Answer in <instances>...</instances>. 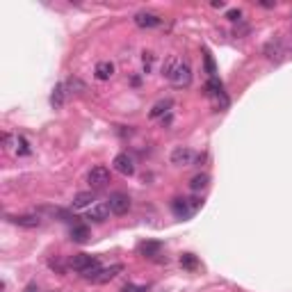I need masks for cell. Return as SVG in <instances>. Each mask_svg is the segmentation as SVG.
I'll use <instances>...</instances> for the list:
<instances>
[{
	"label": "cell",
	"mask_w": 292,
	"mask_h": 292,
	"mask_svg": "<svg viewBox=\"0 0 292 292\" xmlns=\"http://www.w3.org/2000/svg\"><path fill=\"white\" fill-rule=\"evenodd\" d=\"M162 18L158 16V14L153 12H137L135 14V25L137 28H155V25H160Z\"/></svg>",
	"instance_id": "8"
},
{
	"label": "cell",
	"mask_w": 292,
	"mask_h": 292,
	"mask_svg": "<svg viewBox=\"0 0 292 292\" xmlns=\"http://www.w3.org/2000/svg\"><path fill=\"white\" fill-rule=\"evenodd\" d=\"M87 183H89L94 189H101V187H105L107 183H110V169L103 167V165H99V167H94L89 171V176H87Z\"/></svg>",
	"instance_id": "1"
},
{
	"label": "cell",
	"mask_w": 292,
	"mask_h": 292,
	"mask_svg": "<svg viewBox=\"0 0 292 292\" xmlns=\"http://www.w3.org/2000/svg\"><path fill=\"white\" fill-rule=\"evenodd\" d=\"M9 222L16 224V226H23V228L42 226V217H39V215H16V217H9Z\"/></svg>",
	"instance_id": "9"
},
{
	"label": "cell",
	"mask_w": 292,
	"mask_h": 292,
	"mask_svg": "<svg viewBox=\"0 0 292 292\" xmlns=\"http://www.w3.org/2000/svg\"><path fill=\"white\" fill-rule=\"evenodd\" d=\"M94 73H96V78L99 80H110L112 75H114V64L112 62H99L96 64V69H94Z\"/></svg>",
	"instance_id": "12"
},
{
	"label": "cell",
	"mask_w": 292,
	"mask_h": 292,
	"mask_svg": "<svg viewBox=\"0 0 292 292\" xmlns=\"http://www.w3.org/2000/svg\"><path fill=\"white\" fill-rule=\"evenodd\" d=\"M110 203H94L89 210H87V219H91V222H96V224H101V222H105L107 217H110Z\"/></svg>",
	"instance_id": "7"
},
{
	"label": "cell",
	"mask_w": 292,
	"mask_h": 292,
	"mask_svg": "<svg viewBox=\"0 0 292 292\" xmlns=\"http://www.w3.org/2000/svg\"><path fill=\"white\" fill-rule=\"evenodd\" d=\"M197 160V153L187 146H176L171 151V165H178V167H187Z\"/></svg>",
	"instance_id": "2"
},
{
	"label": "cell",
	"mask_w": 292,
	"mask_h": 292,
	"mask_svg": "<svg viewBox=\"0 0 292 292\" xmlns=\"http://www.w3.org/2000/svg\"><path fill=\"white\" fill-rule=\"evenodd\" d=\"M173 83V87H187L192 83V69H189L187 62H181V66L176 69V73L169 78Z\"/></svg>",
	"instance_id": "6"
},
{
	"label": "cell",
	"mask_w": 292,
	"mask_h": 292,
	"mask_svg": "<svg viewBox=\"0 0 292 292\" xmlns=\"http://www.w3.org/2000/svg\"><path fill=\"white\" fill-rule=\"evenodd\" d=\"M206 66H208V73H215V64H212V57L206 53Z\"/></svg>",
	"instance_id": "25"
},
{
	"label": "cell",
	"mask_w": 292,
	"mask_h": 292,
	"mask_svg": "<svg viewBox=\"0 0 292 292\" xmlns=\"http://www.w3.org/2000/svg\"><path fill=\"white\" fill-rule=\"evenodd\" d=\"M169 107H171V101H160V103H155L151 107V119H158V116H162L165 112H169Z\"/></svg>",
	"instance_id": "19"
},
{
	"label": "cell",
	"mask_w": 292,
	"mask_h": 292,
	"mask_svg": "<svg viewBox=\"0 0 292 292\" xmlns=\"http://www.w3.org/2000/svg\"><path fill=\"white\" fill-rule=\"evenodd\" d=\"M94 201V192H78L73 197V208H89Z\"/></svg>",
	"instance_id": "14"
},
{
	"label": "cell",
	"mask_w": 292,
	"mask_h": 292,
	"mask_svg": "<svg viewBox=\"0 0 292 292\" xmlns=\"http://www.w3.org/2000/svg\"><path fill=\"white\" fill-rule=\"evenodd\" d=\"M181 265L187 269H194L197 267V258H194L192 254H185V256H181Z\"/></svg>",
	"instance_id": "22"
},
{
	"label": "cell",
	"mask_w": 292,
	"mask_h": 292,
	"mask_svg": "<svg viewBox=\"0 0 292 292\" xmlns=\"http://www.w3.org/2000/svg\"><path fill=\"white\" fill-rule=\"evenodd\" d=\"M71 240H73V242H87V240H89V228L83 226V224L73 226L71 228Z\"/></svg>",
	"instance_id": "15"
},
{
	"label": "cell",
	"mask_w": 292,
	"mask_h": 292,
	"mask_svg": "<svg viewBox=\"0 0 292 292\" xmlns=\"http://www.w3.org/2000/svg\"><path fill=\"white\" fill-rule=\"evenodd\" d=\"M110 210L114 215H126L130 210V197L124 192H114L110 197Z\"/></svg>",
	"instance_id": "4"
},
{
	"label": "cell",
	"mask_w": 292,
	"mask_h": 292,
	"mask_svg": "<svg viewBox=\"0 0 292 292\" xmlns=\"http://www.w3.org/2000/svg\"><path fill=\"white\" fill-rule=\"evenodd\" d=\"M124 271V265H110V267H103L99 271V276L94 279V283H107V281H112V279H116V276Z\"/></svg>",
	"instance_id": "10"
},
{
	"label": "cell",
	"mask_w": 292,
	"mask_h": 292,
	"mask_svg": "<svg viewBox=\"0 0 292 292\" xmlns=\"http://www.w3.org/2000/svg\"><path fill=\"white\" fill-rule=\"evenodd\" d=\"M240 16H242V12H240V9H230V12L226 14L228 21H240Z\"/></svg>",
	"instance_id": "23"
},
{
	"label": "cell",
	"mask_w": 292,
	"mask_h": 292,
	"mask_svg": "<svg viewBox=\"0 0 292 292\" xmlns=\"http://www.w3.org/2000/svg\"><path fill=\"white\" fill-rule=\"evenodd\" d=\"M112 167H114V171H119L121 176H132V173H135V162H132V158L128 155V153H119V155H114Z\"/></svg>",
	"instance_id": "3"
},
{
	"label": "cell",
	"mask_w": 292,
	"mask_h": 292,
	"mask_svg": "<svg viewBox=\"0 0 292 292\" xmlns=\"http://www.w3.org/2000/svg\"><path fill=\"white\" fill-rule=\"evenodd\" d=\"M160 247H162L160 242H144V244L140 247V251H142L144 256H148V258H153V256H158V251H160Z\"/></svg>",
	"instance_id": "20"
},
{
	"label": "cell",
	"mask_w": 292,
	"mask_h": 292,
	"mask_svg": "<svg viewBox=\"0 0 292 292\" xmlns=\"http://www.w3.org/2000/svg\"><path fill=\"white\" fill-rule=\"evenodd\" d=\"M94 260H96V258H91V256H87V254H75L73 258L69 260V265H71V267H73V269H75V271H78V274H80V271L89 267V265L94 263Z\"/></svg>",
	"instance_id": "11"
},
{
	"label": "cell",
	"mask_w": 292,
	"mask_h": 292,
	"mask_svg": "<svg viewBox=\"0 0 292 292\" xmlns=\"http://www.w3.org/2000/svg\"><path fill=\"white\" fill-rule=\"evenodd\" d=\"M66 87L60 83V85H55V89H53V96H50V103H53L55 107H60V105H64V94H66Z\"/></svg>",
	"instance_id": "18"
},
{
	"label": "cell",
	"mask_w": 292,
	"mask_h": 292,
	"mask_svg": "<svg viewBox=\"0 0 292 292\" xmlns=\"http://www.w3.org/2000/svg\"><path fill=\"white\" fill-rule=\"evenodd\" d=\"M153 62V53H144V66H146V71H148V66H151Z\"/></svg>",
	"instance_id": "26"
},
{
	"label": "cell",
	"mask_w": 292,
	"mask_h": 292,
	"mask_svg": "<svg viewBox=\"0 0 292 292\" xmlns=\"http://www.w3.org/2000/svg\"><path fill=\"white\" fill-rule=\"evenodd\" d=\"M16 153L18 155H30V146L23 137H16Z\"/></svg>",
	"instance_id": "21"
},
{
	"label": "cell",
	"mask_w": 292,
	"mask_h": 292,
	"mask_svg": "<svg viewBox=\"0 0 292 292\" xmlns=\"http://www.w3.org/2000/svg\"><path fill=\"white\" fill-rule=\"evenodd\" d=\"M121 292H146V290L140 288V285H126V288L121 290Z\"/></svg>",
	"instance_id": "24"
},
{
	"label": "cell",
	"mask_w": 292,
	"mask_h": 292,
	"mask_svg": "<svg viewBox=\"0 0 292 292\" xmlns=\"http://www.w3.org/2000/svg\"><path fill=\"white\" fill-rule=\"evenodd\" d=\"M210 183V176L208 173H197V176L192 178V183H189V187L194 189V192H201V189H206Z\"/></svg>",
	"instance_id": "16"
},
{
	"label": "cell",
	"mask_w": 292,
	"mask_h": 292,
	"mask_svg": "<svg viewBox=\"0 0 292 292\" xmlns=\"http://www.w3.org/2000/svg\"><path fill=\"white\" fill-rule=\"evenodd\" d=\"M178 66H181V60H178L176 55H171V57H169L167 62H165V66H162V73H165L167 78H171V75L176 73V69H178Z\"/></svg>",
	"instance_id": "17"
},
{
	"label": "cell",
	"mask_w": 292,
	"mask_h": 292,
	"mask_svg": "<svg viewBox=\"0 0 292 292\" xmlns=\"http://www.w3.org/2000/svg\"><path fill=\"white\" fill-rule=\"evenodd\" d=\"M25 292H39V288H37V285H34V283H30L28 288H25Z\"/></svg>",
	"instance_id": "27"
},
{
	"label": "cell",
	"mask_w": 292,
	"mask_h": 292,
	"mask_svg": "<svg viewBox=\"0 0 292 292\" xmlns=\"http://www.w3.org/2000/svg\"><path fill=\"white\" fill-rule=\"evenodd\" d=\"M197 208H199V201H194V199H176L173 201V212H176V217H183V219L189 217Z\"/></svg>",
	"instance_id": "5"
},
{
	"label": "cell",
	"mask_w": 292,
	"mask_h": 292,
	"mask_svg": "<svg viewBox=\"0 0 292 292\" xmlns=\"http://www.w3.org/2000/svg\"><path fill=\"white\" fill-rule=\"evenodd\" d=\"M265 53H267L269 60H276V62H279L281 55H283V48H281V39H274V42H269L267 46H265Z\"/></svg>",
	"instance_id": "13"
}]
</instances>
